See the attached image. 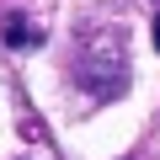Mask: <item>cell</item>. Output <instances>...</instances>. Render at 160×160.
Masks as SVG:
<instances>
[{"mask_svg":"<svg viewBox=\"0 0 160 160\" xmlns=\"http://www.w3.org/2000/svg\"><path fill=\"white\" fill-rule=\"evenodd\" d=\"M0 32H6L11 48H32V43H43V32H38L27 16H6V22H0Z\"/></svg>","mask_w":160,"mask_h":160,"instance_id":"6da1fadb","label":"cell"},{"mask_svg":"<svg viewBox=\"0 0 160 160\" xmlns=\"http://www.w3.org/2000/svg\"><path fill=\"white\" fill-rule=\"evenodd\" d=\"M155 48H160V16H155Z\"/></svg>","mask_w":160,"mask_h":160,"instance_id":"7a4b0ae2","label":"cell"}]
</instances>
